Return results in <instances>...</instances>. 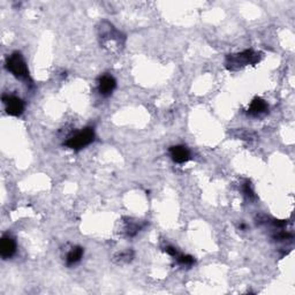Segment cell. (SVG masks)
<instances>
[{
	"mask_svg": "<svg viewBox=\"0 0 295 295\" xmlns=\"http://www.w3.org/2000/svg\"><path fill=\"white\" fill-rule=\"evenodd\" d=\"M99 38L104 47H108L110 50H113V45H116L117 48H120L125 43L124 35L120 32H118V30L113 27V24L106 21L100 23Z\"/></svg>",
	"mask_w": 295,
	"mask_h": 295,
	"instance_id": "6da1fadb",
	"label": "cell"
},
{
	"mask_svg": "<svg viewBox=\"0 0 295 295\" xmlns=\"http://www.w3.org/2000/svg\"><path fill=\"white\" fill-rule=\"evenodd\" d=\"M261 53L254 50H246L241 53L227 56L225 61V67L228 70H237L247 65H255L261 60Z\"/></svg>",
	"mask_w": 295,
	"mask_h": 295,
	"instance_id": "7a4b0ae2",
	"label": "cell"
},
{
	"mask_svg": "<svg viewBox=\"0 0 295 295\" xmlns=\"http://www.w3.org/2000/svg\"><path fill=\"white\" fill-rule=\"evenodd\" d=\"M6 68L13 75L20 80H29V70L27 63L20 52H13L6 59Z\"/></svg>",
	"mask_w": 295,
	"mask_h": 295,
	"instance_id": "3957f363",
	"label": "cell"
},
{
	"mask_svg": "<svg viewBox=\"0 0 295 295\" xmlns=\"http://www.w3.org/2000/svg\"><path fill=\"white\" fill-rule=\"evenodd\" d=\"M95 140V130L92 127H86L82 130L77 131L72 136H69L67 141L65 142V145L73 150H81V149L86 148L87 145L94 142Z\"/></svg>",
	"mask_w": 295,
	"mask_h": 295,
	"instance_id": "277c9868",
	"label": "cell"
},
{
	"mask_svg": "<svg viewBox=\"0 0 295 295\" xmlns=\"http://www.w3.org/2000/svg\"><path fill=\"white\" fill-rule=\"evenodd\" d=\"M3 103L5 105L6 113L12 117H20L24 111V103L16 96L4 95Z\"/></svg>",
	"mask_w": 295,
	"mask_h": 295,
	"instance_id": "5b68a950",
	"label": "cell"
},
{
	"mask_svg": "<svg viewBox=\"0 0 295 295\" xmlns=\"http://www.w3.org/2000/svg\"><path fill=\"white\" fill-rule=\"evenodd\" d=\"M16 252V242L14 237L5 234L0 240V255L4 259L11 258Z\"/></svg>",
	"mask_w": 295,
	"mask_h": 295,
	"instance_id": "8992f818",
	"label": "cell"
},
{
	"mask_svg": "<svg viewBox=\"0 0 295 295\" xmlns=\"http://www.w3.org/2000/svg\"><path fill=\"white\" fill-rule=\"evenodd\" d=\"M117 88V81L112 75H103L98 80V92L103 97H109Z\"/></svg>",
	"mask_w": 295,
	"mask_h": 295,
	"instance_id": "52a82bcc",
	"label": "cell"
},
{
	"mask_svg": "<svg viewBox=\"0 0 295 295\" xmlns=\"http://www.w3.org/2000/svg\"><path fill=\"white\" fill-rule=\"evenodd\" d=\"M170 155L173 162L178 163V164H183V163L191 159V151H189L188 148L184 147V145H174V147H171Z\"/></svg>",
	"mask_w": 295,
	"mask_h": 295,
	"instance_id": "ba28073f",
	"label": "cell"
},
{
	"mask_svg": "<svg viewBox=\"0 0 295 295\" xmlns=\"http://www.w3.org/2000/svg\"><path fill=\"white\" fill-rule=\"evenodd\" d=\"M267 111H269V105L266 104L265 100L259 98V97H256V98L253 100L248 109V113L253 117L262 116V114H265Z\"/></svg>",
	"mask_w": 295,
	"mask_h": 295,
	"instance_id": "9c48e42d",
	"label": "cell"
},
{
	"mask_svg": "<svg viewBox=\"0 0 295 295\" xmlns=\"http://www.w3.org/2000/svg\"><path fill=\"white\" fill-rule=\"evenodd\" d=\"M83 254H85L83 248L80 247V246H75V247H73L69 250L67 256H66V264H67L68 266L75 265L76 263L81 261Z\"/></svg>",
	"mask_w": 295,
	"mask_h": 295,
	"instance_id": "30bf717a",
	"label": "cell"
},
{
	"mask_svg": "<svg viewBox=\"0 0 295 295\" xmlns=\"http://www.w3.org/2000/svg\"><path fill=\"white\" fill-rule=\"evenodd\" d=\"M174 258H177V262L182 266H192L194 263H195V259L193 256H189V255H183V254H177V256Z\"/></svg>",
	"mask_w": 295,
	"mask_h": 295,
	"instance_id": "8fae6325",
	"label": "cell"
},
{
	"mask_svg": "<svg viewBox=\"0 0 295 295\" xmlns=\"http://www.w3.org/2000/svg\"><path fill=\"white\" fill-rule=\"evenodd\" d=\"M133 257H134V253L131 252V250H127V252L121 253L120 255H119L118 259L120 262H130Z\"/></svg>",
	"mask_w": 295,
	"mask_h": 295,
	"instance_id": "7c38bea8",
	"label": "cell"
},
{
	"mask_svg": "<svg viewBox=\"0 0 295 295\" xmlns=\"http://www.w3.org/2000/svg\"><path fill=\"white\" fill-rule=\"evenodd\" d=\"M244 192L248 197H254V192L252 189V184H250V181H246V183L244 184Z\"/></svg>",
	"mask_w": 295,
	"mask_h": 295,
	"instance_id": "4fadbf2b",
	"label": "cell"
}]
</instances>
